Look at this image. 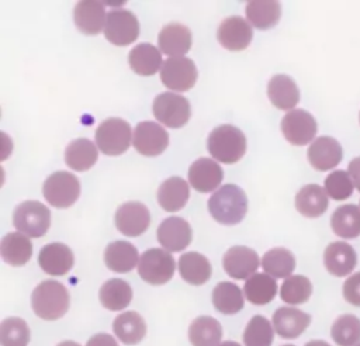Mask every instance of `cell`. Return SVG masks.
I'll use <instances>...</instances> for the list:
<instances>
[{
	"instance_id": "cell-38",
	"label": "cell",
	"mask_w": 360,
	"mask_h": 346,
	"mask_svg": "<svg viewBox=\"0 0 360 346\" xmlns=\"http://www.w3.org/2000/svg\"><path fill=\"white\" fill-rule=\"evenodd\" d=\"M262 267L274 278H287L295 269V257L285 248H273L263 255Z\"/></svg>"
},
{
	"instance_id": "cell-20",
	"label": "cell",
	"mask_w": 360,
	"mask_h": 346,
	"mask_svg": "<svg viewBox=\"0 0 360 346\" xmlns=\"http://www.w3.org/2000/svg\"><path fill=\"white\" fill-rule=\"evenodd\" d=\"M193 37L188 27L180 23H169L166 24L159 35H158V45L160 52L166 53L170 58L183 56L191 48Z\"/></svg>"
},
{
	"instance_id": "cell-36",
	"label": "cell",
	"mask_w": 360,
	"mask_h": 346,
	"mask_svg": "<svg viewBox=\"0 0 360 346\" xmlns=\"http://www.w3.org/2000/svg\"><path fill=\"white\" fill-rule=\"evenodd\" d=\"M246 17L249 24L257 30H269L278 23L281 17V6L274 0H253L246 6Z\"/></svg>"
},
{
	"instance_id": "cell-48",
	"label": "cell",
	"mask_w": 360,
	"mask_h": 346,
	"mask_svg": "<svg viewBox=\"0 0 360 346\" xmlns=\"http://www.w3.org/2000/svg\"><path fill=\"white\" fill-rule=\"evenodd\" d=\"M305 346H330V345L326 343L325 340H311V342L305 343Z\"/></svg>"
},
{
	"instance_id": "cell-42",
	"label": "cell",
	"mask_w": 360,
	"mask_h": 346,
	"mask_svg": "<svg viewBox=\"0 0 360 346\" xmlns=\"http://www.w3.org/2000/svg\"><path fill=\"white\" fill-rule=\"evenodd\" d=\"M274 328L263 315H255L246 325L243 332L245 346H271Z\"/></svg>"
},
{
	"instance_id": "cell-29",
	"label": "cell",
	"mask_w": 360,
	"mask_h": 346,
	"mask_svg": "<svg viewBox=\"0 0 360 346\" xmlns=\"http://www.w3.org/2000/svg\"><path fill=\"white\" fill-rule=\"evenodd\" d=\"M328 194L318 184H307L295 196L297 211L307 218H318L328 208Z\"/></svg>"
},
{
	"instance_id": "cell-6",
	"label": "cell",
	"mask_w": 360,
	"mask_h": 346,
	"mask_svg": "<svg viewBox=\"0 0 360 346\" xmlns=\"http://www.w3.org/2000/svg\"><path fill=\"white\" fill-rule=\"evenodd\" d=\"M42 194L51 205L69 208L80 196V181L73 173L58 170L44 181Z\"/></svg>"
},
{
	"instance_id": "cell-47",
	"label": "cell",
	"mask_w": 360,
	"mask_h": 346,
	"mask_svg": "<svg viewBox=\"0 0 360 346\" xmlns=\"http://www.w3.org/2000/svg\"><path fill=\"white\" fill-rule=\"evenodd\" d=\"M347 173L353 181V186L360 191V156L354 158L347 167Z\"/></svg>"
},
{
	"instance_id": "cell-14",
	"label": "cell",
	"mask_w": 360,
	"mask_h": 346,
	"mask_svg": "<svg viewBox=\"0 0 360 346\" xmlns=\"http://www.w3.org/2000/svg\"><path fill=\"white\" fill-rule=\"evenodd\" d=\"M253 38V31L243 17L240 15H231L221 21L218 31H217V39L218 42L229 49V51H243L246 49Z\"/></svg>"
},
{
	"instance_id": "cell-34",
	"label": "cell",
	"mask_w": 360,
	"mask_h": 346,
	"mask_svg": "<svg viewBox=\"0 0 360 346\" xmlns=\"http://www.w3.org/2000/svg\"><path fill=\"white\" fill-rule=\"evenodd\" d=\"M330 226L340 238H357L360 235V208L354 204L338 207L330 217Z\"/></svg>"
},
{
	"instance_id": "cell-13",
	"label": "cell",
	"mask_w": 360,
	"mask_h": 346,
	"mask_svg": "<svg viewBox=\"0 0 360 346\" xmlns=\"http://www.w3.org/2000/svg\"><path fill=\"white\" fill-rule=\"evenodd\" d=\"M150 224V214L145 204L127 201L115 211V226L125 236L142 235Z\"/></svg>"
},
{
	"instance_id": "cell-19",
	"label": "cell",
	"mask_w": 360,
	"mask_h": 346,
	"mask_svg": "<svg viewBox=\"0 0 360 346\" xmlns=\"http://www.w3.org/2000/svg\"><path fill=\"white\" fill-rule=\"evenodd\" d=\"M73 253L70 248L62 242H52L39 250L38 263L41 269L51 276H63L73 267Z\"/></svg>"
},
{
	"instance_id": "cell-2",
	"label": "cell",
	"mask_w": 360,
	"mask_h": 346,
	"mask_svg": "<svg viewBox=\"0 0 360 346\" xmlns=\"http://www.w3.org/2000/svg\"><path fill=\"white\" fill-rule=\"evenodd\" d=\"M70 305L66 287L56 280L41 281L31 294V307L37 316L45 321L62 318Z\"/></svg>"
},
{
	"instance_id": "cell-9",
	"label": "cell",
	"mask_w": 360,
	"mask_h": 346,
	"mask_svg": "<svg viewBox=\"0 0 360 346\" xmlns=\"http://www.w3.org/2000/svg\"><path fill=\"white\" fill-rule=\"evenodd\" d=\"M104 35L107 41L117 46L132 44L139 35V23L131 10L112 8L107 13Z\"/></svg>"
},
{
	"instance_id": "cell-35",
	"label": "cell",
	"mask_w": 360,
	"mask_h": 346,
	"mask_svg": "<svg viewBox=\"0 0 360 346\" xmlns=\"http://www.w3.org/2000/svg\"><path fill=\"white\" fill-rule=\"evenodd\" d=\"M98 298L104 308L110 311H121L129 305L132 300V288L121 278H110L101 286Z\"/></svg>"
},
{
	"instance_id": "cell-30",
	"label": "cell",
	"mask_w": 360,
	"mask_h": 346,
	"mask_svg": "<svg viewBox=\"0 0 360 346\" xmlns=\"http://www.w3.org/2000/svg\"><path fill=\"white\" fill-rule=\"evenodd\" d=\"M0 255L10 266H24L32 256V243L27 235L10 232L1 239Z\"/></svg>"
},
{
	"instance_id": "cell-40",
	"label": "cell",
	"mask_w": 360,
	"mask_h": 346,
	"mask_svg": "<svg viewBox=\"0 0 360 346\" xmlns=\"http://www.w3.org/2000/svg\"><path fill=\"white\" fill-rule=\"evenodd\" d=\"M330 336L339 346L360 343V319L352 314L338 316L330 328Z\"/></svg>"
},
{
	"instance_id": "cell-46",
	"label": "cell",
	"mask_w": 360,
	"mask_h": 346,
	"mask_svg": "<svg viewBox=\"0 0 360 346\" xmlns=\"http://www.w3.org/2000/svg\"><path fill=\"white\" fill-rule=\"evenodd\" d=\"M86 346H118V343L108 333H97L87 340Z\"/></svg>"
},
{
	"instance_id": "cell-25",
	"label": "cell",
	"mask_w": 360,
	"mask_h": 346,
	"mask_svg": "<svg viewBox=\"0 0 360 346\" xmlns=\"http://www.w3.org/2000/svg\"><path fill=\"white\" fill-rule=\"evenodd\" d=\"M156 197L165 211L176 212L186 205L190 197L188 183L179 176H172L159 186Z\"/></svg>"
},
{
	"instance_id": "cell-28",
	"label": "cell",
	"mask_w": 360,
	"mask_h": 346,
	"mask_svg": "<svg viewBox=\"0 0 360 346\" xmlns=\"http://www.w3.org/2000/svg\"><path fill=\"white\" fill-rule=\"evenodd\" d=\"M131 69L141 76H152L162 69V53L160 51L148 42L135 45L128 55Z\"/></svg>"
},
{
	"instance_id": "cell-17",
	"label": "cell",
	"mask_w": 360,
	"mask_h": 346,
	"mask_svg": "<svg viewBox=\"0 0 360 346\" xmlns=\"http://www.w3.org/2000/svg\"><path fill=\"white\" fill-rule=\"evenodd\" d=\"M308 160L315 170L325 172L336 167L343 156L340 143L332 136H319L308 148Z\"/></svg>"
},
{
	"instance_id": "cell-22",
	"label": "cell",
	"mask_w": 360,
	"mask_h": 346,
	"mask_svg": "<svg viewBox=\"0 0 360 346\" xmlns=\"http://www.w3.org/2000/svg\"><path fill=\"white\" fill-rule=\"evenodd\" d=\"M311 323V316L292 307H281L273 314V328L284 339L298 338Z\"/></svg>"
},
{
	"instance_id": "cell-4",
	"label": "cell",
	"mask_w": 360,
	"mask_h": 346,
	"mask_svg": "<svg viewBox=\"0 0 360 346\" xmlns=\"http://www.w3.org/2000/svg\"><path fill=\"white\" fill-rule=\"evenodd\" d=\"M13 225L30 238H41L51 226V211L41 201H22L13 212Z\"/></svg>"
},
{
	"instance_id": "cell-53",
	"label": "cell",
	"mask_w": 360,
	"mask_h": 346,
	"mask_svg": "<svg viewBox=\"0 0 360 346\" xmlns=\"http://www.w3.org/2000/svg\"><path fill=\"white\" fill-rule=\"evenodd\" d=\"M359 121H360V114H359Z\"/></svg>"
},
{
	"instance_id": "cell-7",
	"label": "cell",
	"mask_w": 360,
	"mask_h": 346,
	"mask_svg": "<svg viewBox=\"0 0 360 346\" xmlns=\"http://www.w3.org/2000/svg\"><path fill=\"white\" fill-rule=\"evenodd\" d=\"M174 267V259L170 252L166 249L150 248L139 257L138 273L143 281L153 286H160L173 277Z\"/></svg>"
},
{
	"instance_id": "cell-50",
	"label": "cell",
	"mask_w": 360,
	"mask_h": 346,
	"mask_svg": "<svg viewBox=\"0 0 360 346\" xmlns=\"http://www.w3.org/2000/svg\"><path fill=\"white\" fill-rule=\"evenodd\" d=\"M218 346H240V345H239V343H236V342H232V340H226V342L219 343Z\"/></svg>"
},
{
	"instance_id": "cell-41",
	"label": "cell",
	"mask_w": 360,
	"mask_h": 346,
	"mask_svg": "<svg viewBox=\"0 0 360 346\" xmlns=\"http://www.w3.org/2000/svg\"><path fill=\"white\" fill-rule=\"evenodd\" d=\"M311 294H312V284L308 277L301 274L287 277L281 284V290H280L281 300L290 305H298V304L307 302Z\"/></svg>"
},
{
	"instance_id": "cell-21",
	"label": "cell",
	"mask_w": 360,
	"mask_h": 346,
	"mask_svg": "<svg viewBox=\"0 0 360 346\" xmlns=\"http://www.w3.org/2000/svg\"><path fill=\"white\" fill-rule=\"evenodd\" d=\"M323 264L326 270L336 277L347 276L357 264V255L354 249L342 241L332 242L323 252Z\"/></svg>"
},
{
	"instance_id": "cell-5",
	"label": "cell",
	"mask_w": 360,
	"mask_h": 346,
	"mask_svg": "<svg viewBox=\"0 0 360 346\" xmlns=\"http://www.w3.org/2000/svg\"><path fill=\"white\" fill-rule=\"evenodd\" d=\"M132 132L128 121L122 118H107L96 129L97 148L108 156H117L129 148Z\"/></svg>"
},
{
	"instance_id": "cell-32",
	"label": "cell",
	"mask_w": 360,
	"mask_h": 346,
	"mask_svg": "<svg viewBox=\"0 0 360 346\" xmlns=\"http://www.w3.org/2000/svg\"><path fill=\"white\" fill-rule=\"evenodd\" d=\"M112 331L122 343L136 345L146 335V323L138 312L127 311L114 319Z\"/></svg>"
},
{
	"instance_id": "cell-26",
	"label": "cell",
	"mask_w": 360,
	"mask_h": 346,
	"mask_svg": "<svg viewBox=\"0 0 360 346\" xmlns=\"http://www.w3.org/2000/svg\"><path fill=\"white\" fill-rule=\"evenodd\" d=\"M104 263L115 273H128L139 263L138 249L128 241H114L104 250Z\"/></svg>"
},
{
	"instance_id": "cell-15",
	"label": "cell",
	"mask_w": 360,
	"mask_h": 346,
	"mask_svg": "<svg viewBox=\"0 0 360 346\" xmlns=\"http://www.w3.org/2000/svg\"><path fill=\"white\" fill-rule=\"evenodd\" d=\"M156 236L159 243L167 252H180L190 245L193 231L184 218L169 217L158 226Z\"/></svg>"
},
{
	"instance_id": "cell-44",
	"label": "cell",
	"mask_w": 360,
	"mask_h": 346,
	"mask_svg": "<svg viewBox=\"0 0 360 346\" xmlns=\"http://www.w3.org/2000/svg\"><path fill=\"white\" fill-rule=\"evenodd\" d=\"M326 194L338 201L346 200L353 193V181L347 172L335 170L325 179Z\"/></svg>"
},
{
	"instance_id": "cell-18",
	"label": "cell",
	"mask_w": 360,
	"mask_h": 346,
	"mask_svg": "<svg viewBox=\"0 0 360 346\" xmlns=\"http://www.w3.org/2000/svg\"><path fill=\"white\" fill-rule=\"evenodd\" d=\"M224 177L221 166L210 158H200L188 169V183L200 193H211L221 184Z\"/></svg>"
},
{
	"instance_id": "cell-39",
	"label": "cell",
	"mask_w": 360,
	"mask_h": 346,
	"mask_svg": "<svg viewBox=\"0 0 360 346\" xmlns=\"http://www.w3.org/2000/svg\"><path fill=\"white\" fill-rule=\"evenodd\" d=\"M243 293L231 281H221L212 290V304L221 314L232 315L243 308Z\"/></svg>"
},
{
	"instance_id": "cell-33",
	"label": "cell",
	"mask_w": 360,
	"mask_h": 346,
	"mask_svg": "<svg viewBox=\"0 0 360 346\" xmlns=\"http://www.w3.org/2000/svg\"><path fill=\"white\" fill-rule=\"evenodd\" d=\"M221 338L222 326L212 316H197L188 326V339L193 346H218Z\"/></svg>"
},
{
	"instance_id": "cell-27",
	"label": "cell",
	"mask_w": 360,
	"mask_h": 346,
	"mask_svg": "<svg viewBox=\"0 0 360 346\" xmlns=\"http://www.w3.org/2000/svg\"><path fill=\"white\" fill-rule=\"evenodd\" d=\"M179 273L188 284L201 286L210 280L212 267L204 255L198 252H186L179 259Z\"/></svg>"
},
{
	"instance_id": "cell-24",
	"label": "cell",
	"mask_w": 360,
	"mask_h": 346,
	"mask_svg": "<svg viewBox=\"0 0 360 346\" xmlns=\"http://www.w3.org/2000/svg\"><path fill=\"white\" fill-rule=\"evenodd\" d=\"M270 103L280 110H294L300 101V89L287 75H274L267 83Z\"/></svg>"
},
{
	"instance_id": "cell-1",
	"label": "cell",
	"mask_w": 360,
	"mask_h": 346,
	"mask_svg": "<svg viewBox=\"0 0 360 346\" xmlns=\"http://www.w3.org/2000/svg\"><path fill=\"white\" fill-rule=\"evenodd\" d=\"M208 211L217 222L236 225L248 212V197L239 186L225 184L210 197Z\"/></svg>"
},
{
	"instance_id": "cell-3",
	"label": "cell",
	"mask_w": 360,
	"mask_h": 346,
	"mask_svg": "<svg viewBox=\"0 0 360 346\" xmlns=\"http://www.w3.org/2000/svg\"><path fill=\"white\" fill-rule=\"evenodd\" d=\"M207 148L214 160L226 165L236 163L246 152V136L235 125H219L210 132Z\"/></svg>"
},
{
	"instance_id": "cell-51",
	"label": "cell",
	"mask_w": 360,
	"mask_h": 346,
	"mask_svg": "<svg viewBox=\"0 0 360 346\" xmlns=\"http://www.w3.org/2000/svg\"><path fill=\"white\" fill-rule=\"evenodd\" d=\"M283 346H294V345H283Z\"/></svg>"
},
{
	"instance_id": "cell-49",
	"label": "cell",
	"mask_w": 360,
	"mask_h": 346,
	"mask_svg": "<svg viewBox=\"0 0 360 346\" xmlns=\"http://www.w3.org/2000/svg\"><path fill=\"white\" fill-rule=\"evenodd\" d=\"M56 346H80V345L76 343V342H73V340H65V342H60V343L56 345Z\"/></svg>"
},
{
	"instance_id": "cell-8",
	"label": "cell",
	"mask_w": 360,
	"mask_h": 346,
	"mask_svg": "<svg viewBox=\"0 0 360 346\" xmlns=\"http://www.w3.org/2000/svg\"><path fill=\"white\" fill-rule=\"evenodd\" d=\"M153 115L156 120L169 128H181L191 115L188 100L177 93L165 91L153 100Z\"/></svg>"
},
{
	"instance_id": "cell-12",
	"label": "cell",
	"mask_w": 360,
	"mask_h": 346,
	"mask_svg": "<svg viewBox=\"0 0 360 346\" xmlns=\"http://www.w3.org/2000/svg\"><path fill=\"white\" fill-rule=\"evenodd\" d=\"M134 148L143 156H158L169 146V134L153 121H142L135 127Z\"/></svg>"
},
{
	"instance_id": "cell-37",
	"label": "cell",
	"mask_w": 360,
	"mask_h": 346,
	"mask_svg": "<svg viewBox=\"0 0 360 346\" xmlns=\"http://www.w3.org/2000/svg\"><path fill=\"white\" fill-rule=\"evenodd\" d=\"M245 298L255 305H264L273 301L277 294V283L274 277L266 273H255L243 286Z\"/></svg>"
},
{
	"instance_id": "cell-16",
	"label": "cell",
	"mask_w": 360,
	"mask_h": 346,
	"mask_svg": "<svg viewBox=\"0 0 360 346\" xmlns=\"http://www.w3.org/2000/svg\"><path fill=\"white\" fill-rule=\"evenodd\" d=\"M259 263L257 253L248 246H232L222 257L224 270L228 276L236 280H248L255 274Z\"/></svg>"
},
{
	"instance_id": "cell-52",
	"label": "cell",
	"mask_w": 360,
	"mask_h": 346,
	"mask_svg": "<svg viewBox=\"0 0 360 346\" xmlns=\"http://www.w3.org/2000/svg\"><path fill=\"white\" fill-rule=\"evenodd\" d=\"M354 346H360V343H357V345H354Z\"/></svg>"
},
{
	"instance_id": "cell-10",
	"label": "cell",
	"mask_w": 360,
	"mask_h": 346,
	"mask_svg": "<svg viewBox=\"0 0 360 346\" xmlns=\"http://www.w3.org/2000/svg\"><path fill=\"white\" fill-rule=\"evenodd\" d=\"M195 63L186 56L167 58L160 69L162 83L173 91H187L197 80Z\"/></svg>"
},
{
	"instance_id": "cell-11",
	"label": "cell",
	"mask_w": 360,
	"mask_h": 346,
	"mask_svg": "<svg viewBox=\"0 0 360 346\" xmlns=\"http://www.w3.org/2000/svg\"><path fill=\"white\" fill-rule=\"evenodd\" d=\"M316 121L308 111L294 108L288 111L281 120V132L284 138L292 145H307L316 135Z\"/></svg>"
},
{
	"instance_id": "cell-23",
	"label": "cell",
	"mask_w": 360,
	"mask_h": 346,
	"mask_svg": "<svg viewBox=\"0 0 360 346\" xmlns=\"http://www.w3.org/2000/svg\"><path fill=\"white\" fill-rule=\"evenodd\" d=\"M75 24L86 35H97L105 27V8L100 1H79L73 10Z\"/></svg>"
},
{
	"instance_id": "cell-31",
	"label": "cell",
	"mask_w": 360,
	"mask_h": 346,
	"mask_svg": "<svg viewBox=\"0 0 360 346\" xmlns=\"http://www.w3.org/2000/svg\"><path fill=\"white\" fill-rule=\"evenodd\" d=\"M98 148L86 138L73 139L65 149L66 165L77 172L89 170L98 159Z\"/></svg>"
},
{
	"instance_id": "cell-43",
	"label": "cell",
	"mask_w": 360,
	"mask_h": 346,
	"mask_svg": "<svg viewBox=\"0 0 360 346\" xmlns=\"http://www.w3.org/2000/svg\"><path fill=\"white\" fill-rule=\"evenodd\" d=\"M31 333L27 322L17 316L3 319L0 323V343L1 346H27Z\"/></svg>"
},
{
	"instance_id": "cell-45",
	"label": "cell",
	"mask_w": 360,
	"mask_h": 346,
	"mask_svg": "<svg viewBox=\"0 0 360 346\" xmlns=\"http://www.w3.org/2000/svg\"><path fill=\"white\" fill-rule=\"evenodd\" d=\"M343 297L349 304L354 307H360V271L352 274L345 281Z\"/></svg>"
}]
</instances>
